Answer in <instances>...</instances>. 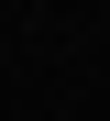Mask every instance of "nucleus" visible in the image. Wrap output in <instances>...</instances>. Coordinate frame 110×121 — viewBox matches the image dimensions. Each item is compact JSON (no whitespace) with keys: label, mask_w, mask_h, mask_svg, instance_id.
<instances>
[]
</instances>
